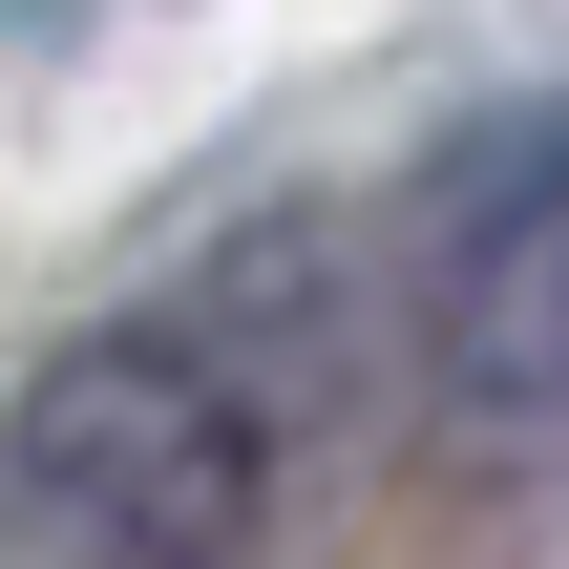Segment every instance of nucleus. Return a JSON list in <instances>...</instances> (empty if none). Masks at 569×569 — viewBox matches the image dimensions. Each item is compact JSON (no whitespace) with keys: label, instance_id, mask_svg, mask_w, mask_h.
Here are the masks:
<instances>
[{"label":"nucleus","instance_id":"obj_2","mask_svg":"<svg viewBox=\"0 0 569 569\" xmlns=\"http://www.w3.org/2000/svg\"><path fill=\"white\" fill-rule=\"evenodd\" d=\"M401 317H422V380L465 443H507V465L569 443V106H507L422 169Z\"/></svg>","mask_w":569,"mask_h":569},{"label":"nucleus","instance_id":"obj_1","mask_svg":"<svg viewBox=\"0 0 569 569\" xmlns=\"http://www.w3.org/2000/svg\"><path fill=\"white\" fill-rule=\"evenodd\" d=\"M274 401L190 338V317H106L21 380L0 422V528L42 569H253L274 528Z\"/></svg>","mask_w":569,"mask_h":569}]
</instances>
